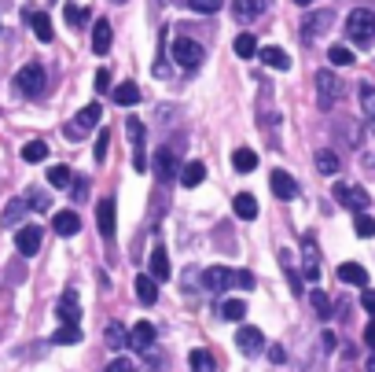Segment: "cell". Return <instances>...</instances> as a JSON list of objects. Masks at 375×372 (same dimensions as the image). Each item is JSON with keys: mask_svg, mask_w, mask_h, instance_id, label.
<instances>
[{"mask_svg": "<svg viewBox=\"0 0 375 372\" xmlns=\"http://www.w3.org/2000/svg\"><path fill=\"white\" fill-rule=\"evenodd\" d=\"M206 288H213V291H225V288L250 291V288H254V273H247V269H225V266H213V269H206Z\"/></svg>", "mask_w": 375, "mask_h": 372, "instance_id": "1", "label": "cell"}, {"mask_svg": "<svg viewBox=\"0 0 375 372\" xmlns=\"http://www.w3.org/2000/svg\"><path fill=\"white\" fill-rule=\"evenodd\" d=\"M346 33H349V41H357L361 48H368L371 41H375V11H368V8L349 11V19H346Z\"/></svg>", "mask_w": 375, "mask_h": 372, "instance_id": "2", "label": "cell"}, {"mask_svg": "<svg viewBox=\"0 0 375 372\" xmlns=\"http://www.w3.org/2000/svg\"><path fill=\"white\" fill-rule=\"evenodd\" d=\"M44 67H37V63H26L19 74H15V89L22 93V96H41L44 93Z\"/></svg>", "mask_w": 375, "mask_h": 372, "instance_id": "3", "label": "cell"}, {"mask_svg": "<svg viewBox=\"0 0 375 372\" xmlns=\"http://www.w3.org/2000/svg\"><path fill=\"white\" fill-rule=\"evenodd\" d=\"M317 100H320V107H331L342 93H346V85L339 81V74L335 71H317Z\"/></svg>", "mask_w": 375, "mask_h": 372, "instance_id": "4", "label": "cell"}, {"mask_svg": "<svg viewBox=\"0 0 375 372\" xmlns=\"http://www.w3.org/2000/svg\"><path fill=\"white\" fill-rule=\"evenodd\" d=\"M236 346L243 350L247 358H258L261 350H265V332L261 328H250V324H243L239 332H236Z\"/></svg>", "mask_w": 375, "mask_h": 372, "instance_id": "5", "label": "cell"}, {"mask_svg": "<svg viewBox=\"0 0 375 372\" xmlns=\"http://www.w3.org/2000/svg\"><path fill=\"white\" fill-rule=\"evenodd\" d=\"M335 200L342 203V207H349V210H368V203H371V195L364 192V188H357V185H335Z\"/></svg>", "mask_w": 375, "mask_h": 372, "instance_id": "6", "label": "cell"}, {"mask_svg": "<svg viewBox=\"0 0 375 372\" xmlns=\"http://www.w3.org/2000/svg\"><path fill=\"white\" fill-rule=\"evenodd\" d=\"M41 239H44V232H41L37 225H22V229L15 232V247H19L22 258H33V254L41 251Z\"/></svg>", "mask_w": 375, "mask_h": 372, "instance_id": "7", "label": "cell"}, {"mask_svg": "<svg viewBox=\"0 0 375 372\" xmlns=\"http://www.w3.org/2000/svg\"><path fill=\"white\" fill-rule=\"evenodd\" d=\"M173 59L181 63V67H199V63H203V48H199V41L181 37V41H173Z\"/></svg>", "mask_w": 375, "mask_h": 372, "instance_id": "8", "label": "cell"}, {"mask_svg": "<svg viewBox=\"0 0 375 372\" xmlns=\"http://www.w3.org/2000/svg\"><path fill=\"white\" fill-rule=\"evenodd\" d=\"M96 225H100L103 239H115V203H110V200L96 203Z\"/></svg>", "mask_w": 375, "mask_h": 372, "instance_id": "9", "label": "cell"}, {"mask_svg": "<svg viewBox=\"0 0 375 372\" xmlns=\"http://www.w3.org/2000/svg\"><path fill=\"white\" fill-rule=\"evenodd\" d=\"M269 185H273V192H276V200H295V195H298L295 177H291V173H283V170H273Z\"/></svg>", "mask_w": 375, "mask_h": 372, "instance_id": "10", "label": "cell"}, {"mask_svg": "<svg viewBox=\"0 0 375 372\" xmlns=\"http://www.w3.org/2000/svg\"><path fill=\"white\" fill-rule=\"evenodd\" d=\"M129 346H132V350H147V346H154V324H151V321L132 324V332H129Z\"/></svg>", "mask_w": 375, "mask_h": 372, "instance_id": "11", "label": "cell"}, {"mask_svg": "<svg viewBox=\"0 0 375 372\" xmlns=\"http://www.w3.org/2000/svg\"><path fill=\"white\" fill-rule=\"evenodd\" d=\"M26 19H30V26L37 33V41H44V45H52V19L37 11V8H26Z\"/></svg>", "mask_w": 375, "mask_h": 372, "instance_id": "12", "label": "cell"}, {"mask_svg": "<svg viewBox=\"0 0 375 372\" xmlns=\"http://www.w3.org/2000/svg\"><path fill=\"white\" fill-rule=\"evenodd\" d=\"M56 314H59V321H63V324H78V321H81L78 295H74V291H66V295L59 299V306H56Z\"/></svg>", "mask_w": 375, "mask_h": 372, "instance_id": "13", "label": "cell"}, {"mask_svg": "<svg viewBox=\"0 0 375 372\" xmlns=\"http://www.w3.org/2000/svg\"><path fill=\"white\" fill-rule=\"evenodd\" d=\"M110 19H96V26H93V52L96 56H107L110 52Z\"/></svg>", "mask_w": 375, "mask_h": 372, "instance_id": "14", "label": "cell"}, {"mask_svg": "<svg viewBox=\"0 0 375 372\" xmlns=\"http://www.w3.org/2000/svg\"><path fill=\"white\" fill-rule=\"evenodd\" d=\"M232 210H236V217H243V222H254L261 207H258V200H254L250 192H239L236 200H232Z\"/></svg>", "mask_w": 375, "mask_h": 372, "instance_id": "15", "label": "cell"}, {"mask_svg": "<svg viewBox=\"0 0 375 372\" xmlns=\"http://www.w3.org/2000/svg\"><path fill=\"white\" fill-rule=\"evenodd\" d=\"M258 59L265 63V67H273V71H291V56H287L283 48H273V45H269V48L258 52Z\"/></svg>", "mask_w": 375, "mask_h": 372, "instance_id": "16", "label": "cell"}, {"mask_svg": "<svg viewBox=\"0 0 375 372\" xmlns=\"http://www.w3.org/2000/svg\"><path fill=\"white\" fill-rule=\"evenodd\" d=\"M52 229H56L59 236H74V232L81 229V217H78L74 210H59V214L52 217Z\"/></svg>", "mask_w": 375, "mask_h": 372, "instance_id": "17", "label": "cell"}, {"mask_svg": "<svg viewBox=\"0 0 375 372\" xmlns=\"http://www.w3.org/2000/svg\"><path fill=\"white\" fill-rule=\"evenodd\" d=\"M339 280L342 284H353V288H364L368 273H364V266H357V262H342V266H339Z\"/></svg>", "mask_w": 375, "mask_h": 372, "instance_id": "18", "label": "cell"}, {"mask_svg": "<svg viewBox=\"0 0 375 372\" xmlns=\"http://www.w3.org/2000/svg\"><path fill=\"white\" fill-rule=\"evenodd\" d=\"M217 314L225 321H243V317H247V302H243V299H221Z\"/></svg>", "mask_w": 375, "mask_h": 372, "instance_id": "19", "label": "cell"}, {"mask_svg": "<svg viewBox=\"0 0 375 372\" xmlns=\"http://www.w3.org/2000/svg\"><path fill=\"white\" fill-rule=\"evenodd\" d=\"M203 181H206V166L199 162V159H195V162H188V166L181 170V185H184V188H199Z\"/></svg>", "mask_w": 375, "mask_h": 372, "instance_id": "20", "label": "cell"}, {"mask_svg": "<svg viewBox=\"0 0 375 372\" xmlns=\"http://www.w3.org/2000/svg\"><path fill=\"white\" fill-rule=\"evenodd\" d=\"M137 299L147 302V306L159 302V280L154 277H137Z\"/></svg>", "mask_w": 375, "mask_h": 372, "instance_id": "21", "label": "cell"}, {"mask_svg": "<svg viewBox=\"0 0 375 372\" xmlns=\"http://www.w3.org/2000/svg\"><path fill=\"white\" fill-rule=\"evenodd\" d=\"M331 19H335L331 11H317V15H309L305 23H302V33H305V37H313V33H324V30L331 26Z\"/></svg>", "mask_w": 375, "mask_h": 372, "instance_id": "22", "label": "cell"}, {"mask_svg": "<svg viewBox=\"0 0 375 372\" xmlns=\"http://www.w3.org/2000/svg\"><path fill=\"white\" fill-rule=\"evenodd\" d=\"M151 277L154 280H169V254H166V247L151 251Z\"/></svg>", "mask_w": 375, "mask_h": 372, "instance_id": "23", "label": "cell"}, {"mask_svg": "<svg viewBox=\"0 0 375 372\" xmlns=\"http://www.w3.org/2000/svg\"><path fill=\"white\" fill-rule=\"evenodd\" d=\"M110 100H115L118 107H132V103H137V100H140V89H137V85H132V81H122V85H118V89H115V93H110Z\"/></svg>", "mask_w": 375, "mask_h": 372, "instance_id": "24", "label": "cell"}, {"mask_svg": "<svg viewBox=\"0 0 375 372\" xmlns=\"http://www.w3.org/2000/svg\"><path fill=\"white\" fill-rule=\"evenodd\" d=\"M188 365H191V372H217V361H213L210 350H191Z\"/></svg>", "mask_w": 375, "mask_h": 372, "instance_id": "25", "label": "cell"}, {"mask_svg": "<svg viewBox=\"0 0 375 372\" xmlns=\"http://www.w3.org/2000/svg\"><path fill=\"white\" fill-rule=\"evenodd\" d=\"M232 15L239 23H254L258 19V0H232Z\"/></svg>", "mask_w": 375, "mask_h": 372, "instance_id": "26", "label": "cell"}, {"mask_svg": "<svg viewBox=\"0 0 375 372\" xmlns=\"http://www.w3.org/2000/svg\"><path fill=\"white\" fill-rule=\"evenodd\" d=\"M236 56L239 59H254L258 56V37L254 33H239L236 37Z\"/></svg>", "mask_w": 375, "mask_h": 372, "instance_id": "27", "label": "cell"}, {"mask_svg": "<svg viewBox=\"0 0 375 372\" xmlns=\"http://www.w3.org/2000/svg\"><path fill=\"white\" fill-rule=\"evenodd\" d=\"M232 166L239 170V173H250V170H258V155L250 148H239L236 155H232Z\"/></svg>", "mask_w": 375, "mask_h": 372, "instance_id": "28", "label": "cell"}, {"mask_svg": "<svg viewBox=\"0 0 375 372\" xmlns=\"http://www.w3.org/2000/svg\"><path fill=\"white\" fill-rule=\"evenodd\" d=\"M52 343H59V346H74V343H81V328H78V324H59V332L52 336Z\"/></svg>", "mask_w": 375, "mask_h": 372, "instance_id": "29", "label": "cell"}, {"mask_svg": "<svg viewBox=\"0 0 375 372\" xmlns=\"http://www.w3.org/2000/svg\"><path fill=\"white\" fill-rule=\"evenodd\" d=\"M305 280H320V262H317V254H313V239L305 236Z\"/></svg>", "mask_w": 375, "mask_h": 372, "instance_id": "30", "label": "cell"}, {"mask_svg": "<svg viewBox=\"0 0 375 372\" xmlns=\"http://www.w3.org/2000/svg\"><path fill=\"white\" fill-rule=\"evenodd\" d=\"M22 159H26V162H44V159H48V144H44V140H30L26 148H22Z\"/></svg>", "mask_w": 375, "mask_h": 372, "instance_id": "31", "label": "cell"}, {"mask_svg": "<svg viewBox=\"0 0 375 372\" xmlns=\"http://www.w3.org/2000/svg\"><path fill=\"white\" fill-rule=\"evenodd\" d=\"M327 59H331V67H353V52L346 45H331L327 48Z\"/></svg>", "mask_w": 375, "mask_h": 372, "instance_id": "32", "label": "cell"}, {"mask_svg": "<svg viewBox=\"0 0 375 372\" xmlns=\"http://www.w3.org/2000/svg\"><path fill=\"white\" fill-rule=\"evenodd\" d=\"M48 185H52V188H70V185H74V173L66 170V166H52V170H48Z\"/></svg>", "mask_w": 375, "mask_h": 372, "instance_id": "33", "label": "cell"}, {"mask_svg": "<svg viewBox=\"0 0 375 372\" xmlns=\"http://www.w3.org/2000/svg\"><path fill=\"white\" fill-rule=\"evenodd\" d=\"M339 166H342V162H339L335 151H327V148L317 151V170H320V173H339Z\"/></svg>", "mask_w": 375, "mask_h": 372, "instance_id": "34", "label": "cell"}, {"mask_svg": "<svg viewBox=\"0 0 375 372\" xmlns=\"http://www.w3.org/2000/svg\"><path fill=\"white\" fill-rule=\"evenodd\" d=\"M309 306L317 310V317H320V321H327V317H331V299H327L320 288H317L313 295H309Z\"/></svg>", "mask_w": 375, "mask_h": 372, "instance_id": "35", "label": "cell"}, {"mask_svg": "<svg viewBox=\"0 0 375 372\" xmlns=\"http://www.w3.org/2000/svg\"><path fill=\"white\" fill-rule=\"evenodd\" d=\"M129 343V336H125V328L118 324V321H110L107 324V346H115V350H122Z\"/></svg>", "mask_w": 375, "mask_h": 372, "instance_id": "36", "label": "cell"}, {"mask_svg": "<svg viewBox=\"0 0 375 372\" xmlns=\"http://www.w3.org/2000/svg\"><path fill=\"white\" fill-rule=\"evenodd\" d=\"M353 232H357L361 239H371V236H375V217H368V214L361 210L357 222H353Z\"/></svg>", "mask_w": 375, "mask_h": 372, "instance_id": "37", "label": "cell"}, {"mask_svg": "<svg viewBox=\"0 0 375 372\" xmlns=\"http://www.w3.org/2000/svg\"><path fill=\"white\" fill-rule=\"evenodd\" d=\"M154 166H159V177H162V181L173 173L176 162H173V155H169V148H159V155H154Z\"/></svg>", "mask_w": 375, "mask_h": 372, "instance_id": "38", "label": "cell"}, {"mask_svg": "<svg viewBox=\"0 0 375 372\" xmlns=\"http://www.w3.org/2000/svg\"><path fill=\"white\" fill-rule=\"evenodd\" d=\"M63 15H66V23H70V26H81L85 19H88V11H85L81 4H66V8H63Z\"/></svg>", "mask_w": 375, "mask_h": 372, "instance_id": "39", "label": "cell"}, {"mask_svg": "<svg viewBox=\"0 0 375 372\" xmlns=\"http://www.w3.org/2000/svg\"><path fill=\"white\" fill-rule=\"evenodd\" d=\"M188 8L199 15H213V11H221V0H188Z\"/></svg>", "mask_w": 375, "mask_h": 372, "instance_id": "40", "label": "cell"}, {"mask_svg": "<svg viewBox=\"0 0 375 372\" xmlns=\"http://www.w3.org/2000/svg\"><path fill=\"white\" fill-rule=\"evenodd\" d=\"M132 170H137V173H147L151 170V162L144 155V144H132Z\"/></svg>", "mask_w": 375, "mask_h": 372, "instance_id": "41", "label": "cell"}, {"mask_svg": "<svg viewBox=\"0 0 375 372\" xmlns=\"http://www.w3.org/2000/svg\"><path fill=\"white\" fill-rule=\"evenodd\" d=\"M125 129H129V140H132V144H144V122H140V118H129Z\"/></svg>", "mask_w": 375, "mask_h": 372, "instance_id": "42", "label": "cell"}, {"mask_svg": "<svg viewBox=\"0 0 375 372\" xmlns=\"http://www.w3.org/2000/svg\"><path fill=\"white\" fill-rule=\"evenodd\" d=\"M107 148H110V133L103 129V133H100V140H96V162H103V159H107Z\"/></svg>", "mask_w": 375, "mask_h": 372, "instance_id": "43", "label": "cell"}, {"mask_svg": "<svg viewBox=\"0 0 375 372\" xmlns=\"http://www.w3.org/2000/svg\"><path fill=\"white\" fill-rule=\"evenodd\" d=\"M19 214H22V200H15V203L4 210V225H19Z\"/></svg>", "mask_w": 375, "mask_h": 372, "instance_id": "44", "label": "cell"}, {"mask_svg": "<svg viewBox=\"0 0 375 372\" xmlns=\"http://www.w3.org/2000/svg\"><path fill=\"white\" fill-rule=\"evenodd\" d=\"M361 96H364V111L375 118V93H371V85H361Z\"/></svg>", "mask_w": 375, "mask_h": 372, "instance_id": "45", "label": "cell"}, {"mask_svg": "<svg viewBox=\"0 0 375 372\" xmlns=\"http://www.w3.org/2000/svg\"><path fill=\"white\" fill-rule=\"evenodd\" d=\"M110 89V71H96V93H107Z\"/></svg>", "mask_w": 375, "mask_h": 372, "instance_id": "46", "label": "cell"}, {"mask_svg": "<svg viewBox=\"0 0 375 372\" xmlns=\"http://www.w3.org/2000/svg\"><path fill=\"white\" fill-rule=\"evenodd\" d=\"M361 306H364V310L375 317V291L371 288H364V295H361Z\"/></svg>", "mask_w": 375, "mask_h": 372, "instance_id": "47", "label": "cell"}, {"mask_svg": "<svg viewBox=\"0 0 375 372\" xmlns=\"http://www.w3.org/2000/svg\"><path fill=\"white\" fill-rule=\"evenodd\" d=\"M287 280H291V291H295V295H302V277H298L295 269H287Z\"/></svg>", "mask_w": 375, "mask_h": 372, "instance_id": "48", "label": "cell"}, {"mask_svg": "<svg viewBox=\"0 0 375 372\" xmlns=\"http://www.w3.org/2000/svg\"><path fill=\"white\" fill-rule=\"evenodd\" d=\"M30 207L44 210V207H48V195H41V192H33V195H30Z\"/></svg>", "mask_w": 375, "mask_h": 372, "instance_id": "49", "label": "cell"}, {"mask_svg": "<svg viewBox=\"0 0 375 372\" xmlns=\"http://www.w3.org/2000/svg\"><path fill=\"white\" fill-rule=\"evenodd\" d=\"M103 372H129V361H125V358H118V361H110Z\"/></svg>", "mask_w": 375, "mask_h": 372, "instance_id": "50", "label": "cell"}, {"mask_svg": "<svg viewBox=\"0 0 375 372\" xmlns=\"http://www.w3.org/2000/svg\"><path fill=\"white\" fill-rule=\"evenodd\" d=\"M364 343H368V346H371V350H375V321H371V324H368V328H364Z\"/></svg>", "mask_w": 375, "mask_h": 372, "instance_id": "51", "label": "cell"}, {"mask_svg": "<svg viewBox=\"0 0 375 372\" xmlns=\"http://www.w3.org/2000/svg\"><path fill=\"white\" fill-rule=\"evenodd\" d=\"M269 358H273V365H280V361H283V346H273Z\"/></svg>", "mask_w": 375, "mask_h": 372, "instance_id": "52", "label": "cell"}, {"mask_svg": "<svg viewBox=\"0 0 375 372\" xmlns=\"http://www.w3.org/2000/svg\"><path fill=\"white\" fill-rule=\"evenodd\" d=\"M368 372H375V350H371V358H368Z\"/></svg>", "mask_w": 375, "mask_h": 372, "instance_id": "53", "label": "cell"}, {"mask_svg": "<svg viewBox=\"0 0 375 372\" xmlns=\"http://www.w3.org/2000/svg\"><path fill=\"white\" fill-rule=\"evenodd\" d=\"M295 4H302V8H305V4H313V0H295Z\"/></svg>", "mask_w": 375, "mask_h": 372, "instance_id": "54", "label": "cell"}]
</instances>
